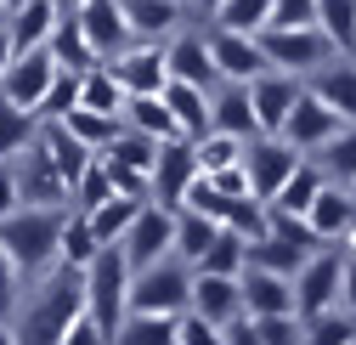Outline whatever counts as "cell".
I'll return each mask as SVG.
<instances>
[{
  "instance_id": "cell-16",
  "label": "cell",
  "mask_w": 356,
  "mask_h": 345,
  "mask_svg": "<svg viewBox=\"0 0 356 345\" xmlns=\"http://www.w3.org/2000/svg\"><path fill=\"white\" fill-rule=\"evenodd\" d=\"M238 294H243V317H283V312H294V283L283 272H266V266H243L238 272Z\"/></svg>"
},
{
  "instance_id": "cell-36",
  "label": "cell",
  "mask_w": 356,
  "mask_h": 345,
  "mask_svg": "<svg viewBox=\"0 0 356 345\" xmlns=\"http://www.w3.org/2000/svg\"><path fill=\"white\" fill-rule=\"evenodd\" d=\"M63 125H68V131H74L85 147H91V153H102V147L124 131V119H119V113H91V108H68Z\"/></svg>"
},
{
  "instance_id": "cell-45",
  "label": "cell",
  "mask_w": 356,
  "mask_h": 345,
  "mask_svg": "<svg viewBox=\"0 0 356 345\" xmlns=\"http://www.w3.org/2000/svg\"><path fill=\"white\" fill-rule=\"evenodd\" d=\"M193 159H198V170L209 176V170L238 164V159H243V142H238V136H227V131H204V136L193 142Z\"/></svg>"
},
{
  "instance_id": "cell-48",
  "label": "cell",
  "mask_w": 356,
  "mask_h": 345,
  "mask_svg": "<svg viewBox=\"0 0 356 345\" xmlns=\"http://www.w3.org/2000/svg\"><path fill=\"white\" fill-rule=\"evenodd\" d=\"M175 345H227V339H220V323H209L198 312H181L175 317Z\"/></svg>"
},
{
  "instance_id": "cell-7",
  "label": "cell",
  "mask_w": 356,
  "mask_h": 345,
  "mask_svg": "<svg viewBox=\"0 0 356 345\" xmlns=\"http://www.w3.org/2000/svg\"><path fill=\"white\" fill-rule=\"evenodd\" d=\"M305 153H294L283 136H249L243 142V182H249V198H260V204H272V193L289 182V170L300 164Z\"/></svg>"
},
{
  "instance_id": "cell-53",
  "label": "cell",
  "mask_w": 356,
  "mask_h": 345,
  "mask_svg": "<svg viewBox=\"0 0 356 345\" xmlns=\"http://www.w3.org/2000/svg\"><path fill=\"white\" fill-rule=\"evenodd\" d=\"M209 182L227 193V198H243L249 193V182H243V164H227V170H209Z\"/></svg>"
},
{
  "instance_id": "cell-4",
  "label": "cell",
  "mask_w": 356,
  "mask_h": 345,
  "mask_svg": "<svg viewBox=\"0 0 356 345\" xmlns=\"http://www.w3.org/2000/svg\"><path fill=\"white\" fill-rule=\"evenodd\" d=\"M187 294H193V266L164 255V261L130 272V294H124V312H153V317H181L187 312Z\"/></svg>"
},
{
  "instance_id": "cell-42",
  "label": "cell",
  "mask_w": 356,
  "mask_h": 345,
  "mask_svg": "<svg viewBox=\"0 0 356 345\" xmlns=\"http://www.w3.org/2000/svg\"><path fill=\"white\" fill-rule=\"evenodd\" d=\"M108 198H119L113 182H108V159L91 153V164H85L79 182H74V209H97V204H108Z\"/></svg>"
},
{
  "instance_id": "cell-43",
  "label": "cell",
  "mask_w": 356,
  "mask_h": 345,
  "mask_svg": "<svg viewBox=\"0 0 356 345\" xmlns=\"http://www.w3.org/2000/svg\"><path fill=\"white\" fill-rule=\"evenodd\" d=\"M220 227H227L232 238H243V243H254V238H266V204L260 198H232L227 204V215H220Z\"/></svg>"
},
{
  "instance_id": "cell-39",
  "label": "cell",
  "mask_w": 356,
  "mask_h": 345,
  "mask_svg": "<svg viewBox=\"0 0 356 345\" xmlns=\"http://www.w3.org/2000/svg\"><path fill=\"white\" fill-rule=\"evenodd\" d=\"M136 209H142V198H108V204H97V209H85V221H91L97 243H119Z\"/></svg>"
},
{
  "instance_id": "cell-47",
  "label": "cell",
  "mask_w": 356,
  "mask_h": 345,
  "mask_svg": "<svg viewBox=\"0 0 356 345\" xmlns=\"http://www.w3.org/2000/svg\"><path fill=\"white\" fill-rule=\"evenodd\" d=\"M254 323V339L260 345H300V312H283V317H249Z\"/></svg>"
},
{
  "instance_id": "cell-15",
  "label": "cell",
  "mask_w": 356,
  "mask_h": 345,
  "mask_svg": "<svg viewBox=\"0 0 356 345\" xmlns=\"http://www.w3.org/2000/svg\"><path fill=\"white\" fill-rule=\"evenodd\" d=\"M193 176H198L193 142H187V136H175V142H159V153H153V170H147V182H153V204L175 209Z\"/></svg>"
},
{
  "instance_id": "cell-3",
  "label": "cell",
  "mask_w": 356,
  "mask_h": 345,
  "mask_svg": "<svg viewBox=\"0 0 356 345\" xmlns=\"http://www.w3.org/2000/svg\"><path fill=\"white\" fill-rule=\"evenodd\" d=\"M85 312V289H79V272H68V266H57V278L34 294V306L23 312V323L12 328L17 334V345H57L63 339V328L74 323Z\"/></svg>"
},
{
  "instance_id": "cell-54",
  "label": "cell",
  "mask_w": 356,
  "mask_h": 345,
  "mask_svg": "<svg viewBox=\"0 0 356 345\" xmlns=\"http://www.w3.org/2000/svg\"><path fill=\"white\" fill-rule=\"evenodd\" d=\"M23 198H17V170H12V159H0V215H12Z\"/></svg>"
},
{
  "instance_id": "cell-44",
  "label": "cell",
  "mask_w": 356,
  "mask_h": 345,
  "mask_svg": "<svg viewBox=\"0 0 356 345\" xmlns=\"http://www.w3.org/2000/svg\"><path fill=\"white\" fill-rule=\"evenodd\" d=\"M193 272H220V278H238L243 272V238H232L227 227H220V238L193 261Z\"/></svg>"
},
{
  "instance_id": "cell-40",
  "label": "cell",
  "mask_w": 356,
  "mask_h": 345,
  "mask_svg": "<svg viewBox=\"0 0 356 345\" xmlns=\"http://www.w3.org/2000/svg\"><path fill=\"white\" fill-rule=\"evenodd\" d=\"M34 131H40V119L29 108H12L6 97H0V159H17L34 142Z\"/></svg>"
},
{
  "instance_id": "cell-21",
  "label": "cell",
  "mask_w": 356,
  "mask_h": 345,
  "mask_svg": "<svg viewBox=\"0 0 356 345\" xmlns=\"http://www.w3.org/2000/svg\"><path fill=\"white\" fill-rule=\"evenodd\" d=\"M300 221L317 232V243H339V238H345V227L356 221V198H350L339 182H328L317 198H311V209L300 215Z\"/></svg>"
},
{
  "instance_id": "cell-60",
  "label": "cell",
  "mask_w": 356,
  "mask_h": 345,
  "mask_svg": "<svg viewBox=\"0 0 356 345\" xmlns=\"http://www.w3.org/2000/svg\"><path fill=\"white\" fill-rule=\"evenodd\" d=\"M85 6V0H57V12H79Z\"/></svg>"
},
{
  "instance_id": "cell-14",
  "label": "cell",
  "mask_w": 356,
  "mask_h": 345,
  "mask_svg": "<svg viewBox=\"0 0 356 345\" xmlns=\"http://www.w3.org/2000/svg\"><path fill=\"white\" fill-rule=\"evenodd\" d=\"M51 74H57V57H51L46 46H34V51H23V57L6 63V74H0V97H6L12 108H29V113H34V102L46 97Z\"/></svg>"
},
{
  "instance_id": "cell-55",
  "label": "cell",
  "mask_w": 356,
  "mask_h": 345,
  "mask_svg": "<svg viewBox=\"0 0 356 345\" xmlns=\"http://www.w3.org/2000/svg\"><path fill=\"white\" fill-rule=\"evenodd\" d=\"M220 339H227V345H260V339H254V323H249L243 312L220 323Z\"/></svg>"
},
{
  "instance_id": "cell-8",
  "label": "cell",
  "mask_w": 356,
  "mask_h": 345,
  "mask_svg": "<svg viewBox=\"0 0 356 345\" xmlns=\"http://www.w3.org/2000/svg\"><path fill=\"white\" fill-rule=\"evenodd\" d=\"M113 68V79L124 85V97H159L170 85V68H164V40H130L124 51L102 57Z\"/></svg>"
},
{
  "instance_id": "cell-10",
  "label": "cell",
  "mask_w": 356,
  "mask_h": 345,
  "mask_svg": "<svg viewBox=\"0 0 356 345\" xmlns=\"http://www.w3.org/2000/svg\"><path fill=\"white\" fill-rule=\"evenodd\" d=\"M339 131H345V119H339L323 97H311L305 85H300V97H294V108H289V119H283V131H277V136H283L294 153L311 159V153H317L328 136H339Z\"/></svg>"
},
{
  "instance_id": "cell-34",
  "label": "cell",
  "mask_w": 356,
  "mask_h": 345,
  "mask_svg": "<svg viewBox=\"0 0 356 345\" xmlns=\"http://www.w3.org/2000/svg\"><path fill=\"white\" fill-rule=\"evenodd\" d=\"M108 345H175V317H153V312H124L119 334Z\"/></svg>"
},
{
  "instance_id": "cell-24",
  "label": "cell",
  "mask_w": 356,
  "mask_h": 345,
  "mask_svg": "<svg viewBox=\"0 0 356 345\" xmlns=\"http://www.w3.org/2000/svg\"><path fill=\"white\" fill-rule=\"evenodd\" d=\"M130 40H170L181 29V0H119Z\"/></svg>"
},
{
  "instance_id": "cell-51",
  "label": "cell",
  "mask_w": 356,
  "mask_h": 345,
  "mask_svg": "<svg viewBox=\"0 0 356 345\" xmlns=\"http://www.w3.org/2000/svg\"><path fill=\"white\" fill-rule=\"evenodd\" d=\"M17 278H23V272L12 266V255L0 249V317H12V312H17Z\"/></svg>"
},
{
  "instance_id": "cell-30",
  "label": "cell",
  "mask_w": 356,
  "mask_h": 345,
  "mask_svg": "<svg viewBox=\"0 0 356 345\" xmlns=\"http://www.w3.org/2000/svg\"><path fill=\"white\" fill-rule=\"evenodd\" d=\"M79 108H91V113H124V85L113 79L108 63H91L79 74Z\"/></svg>"
},
{
  "instance_id": "cell-29",
  "label": "cell",
  "mask_w": 356,
  "mask_h": 345,
  "mask_svg": "<svg viewBox=\"0 0 356 345\" xmlns=\"http://www.w3.org/2000/svg\"><path fill=\"white\" fill-rule=\"evenodd\" d=\"M97 249H102V243H97L91 221H85V209H74V204H68V215H63V238H57V266L85 272V261H91Z\"/></svg>"
},
{
  "instance_id": "cell-19",
  "label": "cell",
  "mask_w": 356,
  "mask_h": 345,
  "mask_svg": "<svg viewBox=\"0 0 356 345\" xmlns=\"http://www.w3.org/2000/svg\"><path fill=\"white\" fill-rule=\"evenodd\" d=\"M74 17H79V29H85V40H91L97 57H113V51L130 46V23H124V6H119V0H85Z\"/></svg>"
},
{
  "instance_id": "cell-26",
  "label": "cell",
  "mask_w": 356,
  "mask_h": 345,
  "mask_svg": "<svg viewBox=\"0 0 356 345\" xmlns=\"http://www.w3.org/2000/svg\"><path fill=\"white\" fill-rule=\"evenodd\" d=\"M323 187H328L323 164H317V159H300V164L289 170V182L272 193V209H277V215H305V209H311V198H317Z\"/></svg>"
},
{
  "instance_id": "cell-35",
  "label": "cell",
  "mask_w": 356,
  "mask_h": 345,
  "mask_svg": "<svg viewBox=\"0 0 356 345\" xmlns=\"http://www.w3.org/2000/svg\"><path fill=\"white\" fill-rule=\"evenodd\" d=\"M215 29H238V34H260L272 23V0H215L209 6Z\"/></svg>"
},
{
  "instance_id": "cell-52",
  "label": "cell",
  "mask_w": 356,
  "mask_h": 345,
  "mask_svg": "<svg viewBox=\"0 0 356 345\" xmlns=\"http://www.w3.org/2000/svg\"><path fill=\"white\" fill-rule=\"evenodd\" d=\"M57 345H108V334H102V328H97L91 317L79 312V317H74V323L63 328V339H57Z\"/></svg>"
},
{
  "instance_id": "cell-11",
  "label": "cell",
  "mask_w": 356,
  "mask_h": 345,
  "mask_svg": "<svg viewBox=\"0 0 356 345\" xmlns=\"http://www.w3.org/2000/svg\"><path fill=\"white\" fill-rule=\"evenodd\" d=\"M12 170H17V198H23V204H68V182H63V170L51 164L40 131H34V142L12 159Z\"/></svg>"
},
{
  "instance_id": "cell-25",
  "label": "cell",
  "mask_w": 356,
  "mask_h": 345,
  "mask_svg": "<svg viewBox=\"0 0 356 345\" xmlns=\"http://www.w3.org/2000/svg\"><path fill=\"white\" fill-rule=\"evenodd\" d=\"M159 97H164V108H170V119H175V131H181L187 142H198V136L209 131V91H198V85H181V79H170Z\"/></svg>"
},
{
  "instance_id": "cell-2",
  "label": "cell",
  "mask_w": 356,
  "mask_h": 345,
  "mask_svg": "<svg viewBox=\"0 0 356 345\" xmlns=\"http://www.w3.org/2000/svg\"><path fill=\"white\" fill-rule=\"evenodd\" d=\"M79 289H85V317H91V323L113 339L119 323H124V294H130V266H124L119 243H102L91 261H85Z\"/></svg>"
},
{
  "instance_id": "cell-20",
  "label": "cell",
  "mask_w": 356,
  "mask_h": 345,
  "mask_svg": "<svg viewBox=\"0 0 356 345\" xmlns=\"http://www.w3.org/2000/svg\"><path fill=\"white\" fill-rule=\"evenodd\" d=\"M311 97H323L345 125H356V63L350 57H328L323 68H311Z\"/></svg>"
},
{
  "instance_id": "cell-50",
  "label": "cell",
  "mask_w": 356,
  "mask_h": 345,
  "mask_svg": "<svg viewBox=\"0 0 356 345\" xmlns=\"http://www.w3.org/2000/svg\"><path fill=\"white\" fill-rule=\"evenodd\" d=\"M108 182L119 198H153V182L142 176V170H124V164H108Z\"/></svg>"
},
{
  "instance_id": "cell-31",
  "label": "cell",
  "mask_w": 356,
  "mask_h": 345,
  "mask_svg": "<svg viewBox=\"0 0 356 345\" xmlns=\"http://www.w3.org/2000/svg\"><path fill=\"white\" fill-rule=\"evenodd\" d=\"M130 131H142V136H153V142H175L181 131H175V119H170V108H164V97H124V113H119Z\"/></svg>"
},
{
  "instance_id": "cell-46",
  "label": "cell",
  "mask_w": 356,
  "mask_h": 345,
  "mask_svg": "<svg viewBox=\"0 0 356 345\" xmlns=\"http://www.w3.org/2000/svg\"><path fill=\"white\" fill-rule=\"evenodd\" d=\"M227 204H232V198L198 170V176L187 182V193H181V204H175V209H198V215H215V221H220V215H227Z\"/></svg>"
},
{
  "instance_id": "cell-6",
  "label": "cell",
  "mask_w": 356,
  "mask_h": 345,
  "mask_svg": "<svg viewBox=\"0 0 356 345\" xmlns=\"http://www.w3.org/2000/svg\"><path fill=\"white\" fill-rule=\"evenodd\" d=\"M170 243H175V209H164V204H147V198H142V209L130 215V227H124V238H119L124 266H130V272H142V266L164 261Z\"/></svg>"
},
{
  "instance_id": "cell-23",
  "label": "cell",
  "mask_w": 356,
  "mask_h": 345,
  "mask_svg": "<svg viewBox=\"0 0 356 345\" xmlns=\"http://www.w3.org/2000/svg\"><path fill=\"white\" fill-rule=\"evenodd\" d=\"M51 29H57V0H23V6H12V17H6L12 57L34 51V46H46Z\"/></svg>"
},
{
  "instance_id": "cell-56",
  "label": "cell",
  "mask_w": 356,
  "mask_h": 345,
  "mask_svg": "<svg viewBox=\"0 0 356 345\" xmlns=\"http://www.w3.org/2000/svg\"><path fill=\"white\" fill-rule=\"evenodd\" d=\"M339 306L356 317V255H345V266H339Z\"/></svg>"
},
{
  "instance_id": "cell-33",
  "label": "cell",
  "mask_w": 356,
  "mask_h": 345,
  "mask_svg": "<svg viewBox=\"0 0 356 345\" xmlns=\"http://www.w3.org/2000/svg\"><path fill=\"white\" fill-rule=\"evenodd\" d=\"M300 345H356V317L350 312H311L300 317Z\"/></svg>"
},
{
  "instance_id": "cell-13",
  "label": "cell",
  "mask_w": 356,
  "mask_h": 345,
  "mask_svg": "<svg viewBox=\"0 0 356 345\" xmlns=\"http://www.w3.org/2000/svg\"><path fill=\"white\" fill-rule=\"evenodd\" d=\"M294 97H300V79H294V74H283V68L254 74V79H249L254 131H260V136H277V131H283V119H289V108H294Z\"/></svg>"
},
{
  "instance_id": "cell-18",
  "label": "cell",
  "mask_w": 356,
  "mask_h": 345,
  "mask_svg": "<svg viewBox=\"0 0 356 345\" xmlns=\"http://www.w3.org/2000/svg\"><path fill=\"white\" fill-rule=\"evenodd\" d=\"M209 131H227L238 142L260 136L254 131V108H249V85H238V79H215L209 85Z\"/></svg>"
},
{
  "instance_id": "cell-32",
  "label": "cell",
  "mask_w": 356,
  "mask_h": 345,
  "mask_svg": "<svg viewBox=\"0 0 356 345\" xmlns=\"http://www.w3.org/2000/svg\"><path fill=\"white\" fill-rule=\"evenodd\" d=\"M317 29L334 40V51L356 63V0H317Z\"/></svg>"
},
{
  "instance_id": "cell-64",
  "label": "cell",
  "mask_w": 356,
  "mask_h": 345,
  "mask_svg": "<svg viewBox=\"0 0 356 345\" xmlns=\"http://www.w3.org/2000/svg\"><path fill=\"white\" fill-rule=\"evenodd\" d=\"M350 198H356V182H350Z\"/></svg>"
},
{
  "instance_id": "cell-1",
  "label": "cell",
  "mask_w": 356,
  "mask_h": 345,
  "mask_svg": "<svg viewBox=\"0 0 356 345\" xmlns=\"http://www.w3.org/2000/svg\"><path fill=\"white\" fill-rule=\"evenodd\" d=\"M63 215H68V204H17L12 215H0V249L12 255L17 272H46V266H57Z\"/></svg>"
},
{
  "instance_id": "cell-61",
  "label": "cell",
  "mask_w": 356,
  "mask_h": 345,
  "mask_svg": "<svg viewBox=\"0 0 356 345\" xmlns=\"http://www.w3.org/2000/svg\"><path fill=\"white\" fill-rule=\"evenodd\" d=\"M6 17H12V6H6V0H0V29H6Z\"/></svg>"
},
{
  "instance_id": "cell-49",
  "label": "cell",
  "mask_w": 356,
  "mask_h": 345,
  "mask_svg": "<svg viewBox=\"0 0 356 345\" xmlns=\"http://www.w3.org/2000/svg\"><path fill=\"white\" fill-rule=\"evenodd\" d=\"M272 23L277 29H305V23H317V0H272ZM266 23V29H272Z\"/></svg>"
},
{
  "instance_id": "cell-41",
  "label": "cell",
  "mask_w": 356,
  "mask_h": 345,
  "mask_svg": "<svg viewBox=\"0 0 356 345\" xmlns=\"http://www.w3.org/2000/svg\"><path fill=\"white\" fill-rule=\"evenodd\" d=\"M68 108H79V68H57L46 97L34 102V119H63Z\"/></svg>"
},
{
  "instance_id": "cell-63",
  "label": "cell",
  "mask_w": 356,
  "mask_h": 345,
  "mask_svg": "<svg viewBox=\"0 0 356 345\" xmlns=\"http://www.w3.org/2000/svg\"><path fill=\"white\" fill-rule=\"evenodd\" d=\"M6 6H23V0H6Z\"/></svg>"
},
{
  "instance_id": "cell-22",
  "label": "cell",
  "mask_w": 356,
  "mask_h": 345,
  "mask_svg": "<svg viewBox=\"0 0 356 345\" xmlns=\"http://www.w3.org/2000/svg\"><path fill=\"white\" fill-rule=\"evenodd\" d=\"M187 312H198V317H209V323H227V317H238V312H243L238 278H220V272H193Z\"/></svg>"
},
{
  "instance_id": "cell-28",
  "label": "cell",
  "mask_w": 356,
  "mask_h": 345,
  "mask_svg": "<svg viewBox=\"0 0 356 345\" xmlns=\"http://www.w3.org/2000/svg\"><path fill=\"white\" fill-rule=\"evenodd\" d=\"M220 238V221H215V215H198V209H175V243H170V255H175V261H198V255L209 249Z\"/></svg>"
},
{
  "instance_id": "cell-9",
  "label": "cell",
  "mask_w": 356,
  "mask_h": 345,
  "mask_svg": "<svg viewBox=\"0 0 356 345\" xmlns=\"http://www.w3.org/2000/svg\"><path fill=\"white\" fill-rule=\"evenodd\" d=\"M339 266H345V255H339V249H328V243L305 255V266L289 278V283H294V312H300V317L339 306Z\"/></svg>"
},
{
  "instance_id": "cell-17",
  "label": "cell",
  "mask_w": 356,
  "mask_h": 345,
  "mask_svg": "<svg viewBox=\"0 0 356 345\" xmlns=\"http://www.w3.org/2000/svg\"><path fill=\"white\" fill-rule=\"evenodd\" d=\"M164 68H170V79L198 85V91H209V85L220 79V74H215V63H209L204 34H187V29H175V34L164 40Z\"/></svg>"
},
{
  "instance_id": "cell-59",
  "label": "cell",
  "mask_w": 356,
  "mask_h": 345,
  "mask_svg": "<svg viewBox=\"0 0 356 345\" xmlns=\"http://www.w3.org/2000/svg\"><path fill=\"white\" fill-rule=\"evenodd\" d=\"M0 345H17V334H12V323L0 317Z\"/></svg>"
},
{
  "instance_id": "cell-5",
  "label": "cell",
  "mask_w": 356,
  "mask_h": 345,
  "mask_svg": "<svg viewBox=\"0 0 356 345\" xmlns=\"http://www.w3.org/2000/svg\"><path fill=\"white\" fill-rule=\"evenodd\" d=\"M260 40V51H266V63H272V68H283V74H294V79H305L311 68H323L328 57H339L334 51V40L317 29V23H305V29H260L254 34Z\"/></svg>"
},
{
  "instance_id": "cell-62",
  "label": "cell",
  "mask_w": 356,
  "mask_h": 345,
  "mask_svg": "<svg viewBox=\"0 0 356 345\" xmlns=\"http://www.w3.org/2000/svg\"><path fill=\"white\" fill-rule=\"evenodd\" d=\"M198 6H204V12H209V6H215V0H198Z\"/></svg>"
},
{
  "instance_id": "cell-38",
  "label": "cell",
  "mask_w": 356,
  "mask_h": 345,
  "mask_svg": "<svg viewBox=\"0 0 356 345\" xmlns=\"http://www.w3.org/2000/svg\"><path fill=\"white\" fill-rule=\"evenodd\" d=\"M153 153H159V142L153 136H142V131H130V125H124V131L102 147V159L108 164H124V170H142V176H147V170H153Z\"/></svg>"
},
{
  "instance_id": "cell-27",
  "label": "cell",
  "mask_w": 356,
  "mask_h": 345,
  "mask_svg": "<svg viewBox=\"0 0 356 345\" xmlns=\"http://www.w3.org/2000/svg\"><path fill=\"white\" fill-rule=\"evenodd\" d=\"M46 51L57 57V68H91V63H102L97 51H91V40H85V29H79V17L74 12H57V29H51V40H46Z\"/></svg>"
},
{
  "instance_id": "cell-12",
  "label": "cell",
  "mask_w": 356,
  "mask_h": 345,
  "mask_svg": "<svg viewBox=\"0 0 356 345\" xmlns=\"http://www.w3.org/2000/svg\"><path fill=\"white\" fill-rule=\"evenodd\" d=\"M204 46H209V63H215L220 79L249 85L254 74L272 68V63H266V51H260V40H254V34H238V29H209V34H204Z\"/></svg>"
},
{
  "instance_id": "cell-37",
  "label": "cell",
  "mask_w": 356,
  "mask_h": 345,
  "mask_svg": "<svg viewBox=\"0 0 356 345\" xmlns=\"http://www.w3.org/2000/svg\"><path fill=\"white\" fill-rule=\"evenodd\" d=\"M317 164H323V176L328 182H356V125H345L339 136H328L323 147H317Z\"/></svg>"
},
{
  "instance_id": "cell-58",
  "label": "cell",
  "mask_w": 356,
  "mask_h": 345,
  "mask_svg": "<svg viewBox=\"0 0 356 345\" xmlns=\"http://www.w3.org/2000/svg\"><path fill=\"white\" fill-rule=\"evenodd\" d=\"M339 243H345V249H339V255H356V221H350V227H345V238H339Z\"/></svg>"
},
{
  "instance_id": "cell-57",
  "label": "cell",
  "mask_w": 356,
  "mask_h": 345,
  "mask_svg": "<svg viewBox=\"0 0 356 345\" xmlns=\"http://www.w3.org/2000/svg\"><path fill=\"white\" fill-rule=\"evenodd\" d=\"M6 63H12V40H6V29H0V74H6Z\"/></svg>"
}]
</instances>
